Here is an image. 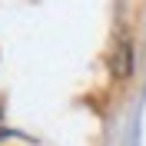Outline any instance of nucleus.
<instances>
[{"mask_svg": "<svg viewBox=\"0 0 146 146\" xmlns=\"http://www.w3.org/2000/svg\"><path fill=\"white\" fill-rule=\"evenodd\" d=\"M110 66H113L116 76H129V70H133V46H129V40H119V43L113 46Z\"/></svg>", "mask_w": 146, "mask_h": 146, "instance_id": "nucleus-1", "label": "nucleus"}]
</instances>
